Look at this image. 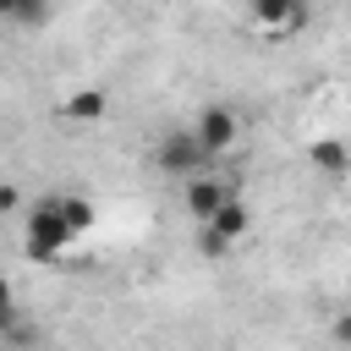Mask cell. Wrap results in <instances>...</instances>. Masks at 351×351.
I'll return each mask as SVG.
<instances>
[{
	"label": "cell",
	"mask_w": 351,
	"mask_h": 351,
	"mask_svg": "<svg viewBox=\"0 0 351 351\" xmlns=\"http://www.w3.org/2000/svg\"><path fill=\"white\" fill-rule=\"evenodd\" d=\"M77 236L66 230V219H60V208H55V197H44L33 214H27V236H22V247H27V258H60L66 247H71Z\"/></svg>",
	"instance_id": "1"
},
{
	"label": "cell",
	"mask_w": 351,
	"mask_h": 351,
	"mask_svg": "<svg viewBox=\"0 0 351 351\" xmlns=\"http://www.w3.org/2000/svg\"><path fill=\"white\" fill-rule=\"evenodd\" d=\"M186 132L197 137V148H203L208 159H219V154L241 137V121H236V110H230V104H203V110H197V121H192Z\"/></svg>",
	"instance_id": "2"
},
{
	"label": "cell",
	"mask_w": 351,
	"mask_h": 351,
	"mask_svg": "<svg viewBox=\"0 0 351 351\" xmlns=\"http://www.w3.org/2000/svg\"><path fill=\"white\" fill-rule=\"evenodd\" d=\"M154 159H159V170H165V176H186V181H192V176H203V165H208V154L197 148V137H192L186 126H181V132H165V137H159V148H154Z\"/></svg>",
	"instance_id": "3"
},
{
	"label": "cell",
	"mask_w": 351,
	"mask_h": 351,
	"mask_svg": "<svg viewBox=\"0 0 351 351\" xmlns=\"http://www.w3.org/2000/svg\"><path fill=\"white\" fill-rule=\"evenodd\" d=\"M247 11H252V22H258L263 33H296L302 16H307L302 0H247Z\"/></svg>",
	"instance_id": "4"
},
{
	"label": "cell",
	"mask_w": 351,
	"mask_h": 351,
	"mask_svg": "<svg viewBox=\"0 0 351 351\" xmlns=\"http://www.w3.org/2000/svg\"><path fill=\"white\" fill-rule=\"evenodd\" d=\"M225 197H230V186H225L219 176H192V181H186V214H192L197 225H208Z\"/></svg>",
	"instance_id": "5"
},
{
	"label": "cell",
	"mask_w": 351,
	"mask_h": 351,
	"mask_svg": "<svg viewBox=\"0 0 351 351\" xmlns=\"http://www.w3.org/2000/svg\"><path fill=\"white\" fill-rule=\"evenodd\" d=\"M247 225H252V214H247V203H241V197L230 192V197H225V203L214 208V219H208L203 230H208V236H219V241L230 247L236 236H247Z\"/></svg>",
	"instance_id": "6"
},
{
	"label": "cell",
	"mask_w": 351,
	"mask_h": 351,
	"mask_svg": "<svg viewBox=\"0 0 351 351\" xmlns=\"http://www.w3.org/2000/svg\"><path fill=\"white\" fill-rule=\"evenodd\" d=\"M307 159H313V165H318L329 181H340V176L351 170V159H346V143H340V137H324V143H313V148H307Z\"/></svg>",
	"instance_id": "7"
},
{
	"label": "cell",
	"mask_w": 351,
	"mask_h": 351,
	"mask_svg": "<svg viewBox=\"0 0 351 351\" xmlns=\"http://www.w3.org/2000/svg\"><path fill=\"white\" fill-rule=\"evenodd\" d=\"M55 208H60V219H66V230H71V236H82V230L93 225V203H88V197H77V192H60V197H55Z\"/></svg>",
	"instance_id": "8"
},
{
	"label": "cell",
	"mask_w": 351,
	"mask_h": 351,
	"mask_svg": "<svg viewBox=\"0 0 351 351\" xmlns=\"http://www.w3.org/2000/svg\"><path fill=\"white\" fill-rule=\"evenodd\" d=\"M66 115H71V121H99V115H104V93H99V88L71 93V99H66Z\"/></svg>",
	"instance_id": "9"
},
{
	"label": "cell",
	"mask_w": 351,
	"mask_h": 351,
	"mask_svg": "<svg viewBox=\"0 0 351 351\" xmlns=\"http://www.w3.org/2000/svg\"><path fill=\"white\" fill-rule=\"evenodd\" d=\"M49 0H0V16L5 22H44Z\"/></svg>",
	"instance_id": "10"
},
{
	"label": "cell",
	"mask_w": 351,
	"mask_h": 351,
	"mask_svg": "<svg viewBox=\"0 0 351 351\" xmlns=\"http://www.w3.org/2000/svg\"><path fill=\"white\" fill-rule=\"evenodd\" d=\"M16 324V291H11V280L0 274V335Z\"/></svg>",
	"instance_id": "11"
}]
</instances>
